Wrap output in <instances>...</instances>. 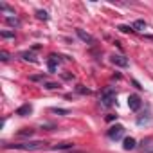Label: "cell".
<instances>
[{
    "label": "cell",
    "instance_id": "cell-1",
    "mask_svg": "<svg viewBox=\"0 0 153 153\" xmlns=\"http://www.w3.org/2000/svg\"><path fill=\"white\" fill-rule=\"evenodd\" d=\"M47 142L43 140H33V142H20V144H6V149H22V151H34L45 148Z\"/></svg>",
    "mask_w": 153,
    "mask_h": 153
},
{
    "label": "cell",
    "instance_id": "cell-2",
    "mask_svg": "<svg viewBox=\"0 0 153 153\" xmlns=\"http://www.w3.org/2000/svg\"><path fill=\"white\" fill-rule=\"evenodd\" d=\"M114 101H115V92H114L112 88H108V90H105V92L101 94V106L110 108V106L114 105Z\"/></svg>",
    "mask_w": 153,
    "mask_h": 153
},
{
    "label": "cell",
    "instance_id": "cell-3",
    "mask_svg": "<svg viewBox=\"0 0 153 153\" xmlns=\"http://www.w3.org/2000/svg\"><path fill=\"white\" fill-rule=\"evenodd\" d=\"M123 133H124V128L121 126V124H117V126H112L110 130H108V137L112 139V140H117V139H121L123 137Z\"/></svg>",
    "mask_w": 153,
    "mask_h": 153
},
{
    "label": "cell",
    "instance_id": "cell-4",
    "mask_svg": "<svg viewBox=\"0 0 153 153\" xmlns=\"http://www.w3.org/2000/svg\"><path fill=\"white\" fill-rule=\"evenodd\" d=\"M140 105H142V103H140V97H139V96H135V94H133V96H130V97H128V106H130V110L137 112V110L140 108Z\"/></svg>",
    "mask_w": 153,
    "mask_h": 153
},
{
    "label": "cell",
    "instance_id": "cell-5",
    "mask_svg": "<svg viewBox=\"0 0 153 153\" xmlns=\"http://www.w3.org/2000/svg\"><path fill=\"white\" fill-rule=\"evenodd\" d=\"M110 61H112L115 67H123V68H124V67H128V59H126L124 56H121V54H114Z\"/></svg>",
    "mask_w": 153,
    "mask_h": 153
},
{
    "label": "cell",
    "instance_id": "cell-6",
    "mask_svg": "<svg viewBox=\"0 0 153 153\" xmlns=\"http://www.w3.org/2000/svg\"><path fill=\"white\" fill-rule=\"evenodd\" d=\"M33 112V106L27 103V105H24V106H20L18 110H16V115H20V117H25V115H29Z\"/></svg>",
    "mask_w": 153,
    "mask_h": 153
},
{
    "label": "cell",
    "instance_id": "cell-7",
    "mask_svg": "<svg viewBox=\"0 0 153 153\" xmlns=\"http://www.w3.org/2000/svg\"><path fill=\"white\" fill-rule=\"evenodd\" d=\"M78 36L83 40V42H88V43H94V38L88 34V33H85L83 29H78Z\"/></svg>",
    "mask_w": 153,
    "mask_h": 153
},
{
    "label": "cell",
    "instance_id": "cell-8",
    "mask_svg": "<svg viewBox=\"0 0 153 153\" xmlns=\"http://www.w3.org/2000/svg\"><path fill=\"white\" fill-rule=\"evenodd\" d=\"M123 148H124L126 151L133 149V148H135V139H133V137H128V139H124V144H123Z\"/></svg>",
    "mask_w": 153,
    "mask_h": 153
},
{
    "label": "cell",
    "instance_id": "cell-9",
    "mask_svg": "<svg viewBox=\"0 0 153 153\" xmlns=\"http://www.w3.org/2000/svg\"><path fill=\"white\" fill-rule=\"evenodd\" d=\"M6 24L11 25V27H18L20 25V20L16 16H6Z\"/></svg>",
    "mask_w": 153,
    "mask_h": 153
},
{
    "label": "cell",
    "instance_id": "cell-10",
    "mask_svg": "<svg viewBox=\"0 0 153 153\" xmlns=\"http://www.w3.org/2000/svg\"><path fill=\"white\" fill-rule=\"evenodd\" d=\"M133 29H135V31H144V29H146V22H144V20H137V22L133 24Z\"/></svg>",
    "mask_w": 153,
    "mask_h": 153
},
{
    "label": "cell",
    "instance_id": "cell-11",
    "mask_svg": "<svg viewBox=\"0 0 153 153\" xmlns=\"http://www.w3.org/2000/svg\"><path fill=\"white\" fill-rule=\"evenodd\" d=\"M74 144L72 142H63V144H58V146H54V149H70Z\"/></svg>",
    "mask_w": 153,
    "mask_h": 153
},
{
    "label": "cell",
    "instance_id": "cell-12",
    "mask_svg": "<svg viewBox=\"0 0 153 153\" xmlns=\"http://www.w3.org/2000/svg\"><path fill=\"white\" fill-rule=\"evenodd\" d=\"M22 58H24V59H27V61H36V58H34V54H33V52H22Z\"/></svg>",
    "mask_w": 153,
    "mask_h": 153
},
{
    "label": "cell",
    "instance_id": "cell-13",
    "mask_svg": "<svg viewBox=\"0 0 153 153\" xmlns=\"http://www.w3.org/2000/svg\"><path fill=\"white\" fill-rule=\"evenodd\" d=\"M36 15H38V18H40V20H47V18H49V16H47V13H45V11H38V13H36Z\"/></svg>",
    "mask_w": 153,
    "mask_h": 153
},
{
    "label": "cell",
    "instance_id": "cell-14",
    "mask_svg": "<svg viewBox=\"0 0 153 153\" xmlns=\"http://www.w3.org/2000/svg\"><path fill=\"white\" fill-rule=\"evenodd\" d=\"M0 59H2V61H7V59H9V54H7L6 51H2V52H0Z\"/></svg>",
    "mask_w": 153,
    "mask_h": 153
},
{
    "label": "cell",
    "instance_id": "cell-15",
    "mask_svg": "<svg viewBox=\"0 0 153 153\" xmlns=\"http://www.w3.org/2000/svg\"><path fill=\"white\" fill-rule=\"evenodd\" d=\"M58 87H59L58 83H47V85H45V88H49V90H54V88H58Z\"/></svg>",
    "mask_w": 153,
    "mask_h": 153
},
{
    "label": "cell",
    "instance_id": "cell-16",
    "mask_svg": "<svg viewBox=\"0 0 153 153\" xmlns=\"http://www.w3.org/2000/svg\"><path fill=\"white\" fill-rule=\"evenodd\" d=\"M2 36H4V38H15V33H7V31H4Z\"/></svg>",
    "mask_w": 153,
    "mask_h": 153
},
{
    "label": "cell",
    "instance_id": "cell-17",
    "mask_svg": "<svg viewBox=\"0 0 153 153\" xmlns=\"http://www.w3.org/2000/svg\"><path fill=\"white\" fill-rule=\"evenodd\" d=\"M54 114H68V110H61V108H52Z\"/></svg>",
    "mask_w": 153,
    "mask_h": 153
},
{
    "label": "cell",
    "instance_id": "cell-18",
    "mask_svg": "<svg viewBox=\"0 0 153 153\" xmlns=\"http://www.w3.org/2000/svg\"><path fill=\"white\" fill-rule=\"evenodd\" d=\"M18 135H29V137H31V135H33V130H24V131H20Z\"/></svg>",
    "mask_w": 153,
    "mask_h": 153
},
{
    "label": "cell",
    "instance_id": "cell-19",
    "mask_svg": "<svg viewBox=\"0 0 153 153\" xmlns=\"http://www.w3.org/2000/svg\"><path fill=\"white\" fill-rule=\"evenodd\" d=\"M144 151H146V153H153V146H149V148H144Z\"/></svg>",
    "mask_w": 153,
    "mask_h": 153
}]
</instances>
